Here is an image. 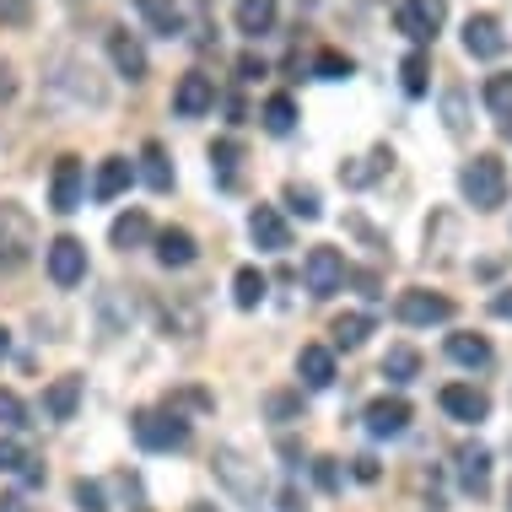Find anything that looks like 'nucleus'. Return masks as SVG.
Returning <instances> with one entry per match:
<instances>
[{"label":"nucleus","instance_id":"obj_44","mask_svg":"<svg viewBox=\"0 0 512 512\" xmlns=\"http://www.w3.org/2000/svg\"><path fill=\"white\" fill-rule=\"evenodd\" d=\"M281 512H308V507H302V496H297V486L281 491Z\"/></svg>","mask_w":512,"mask_h":512},{"label":"nucleus","instance_id":"obj_39","mask_svg":"<svg viewBox=\"0 0 512 512\" xmlns=\"http://www.w3.org/2000/svg\"><path fill=\"white\" fill-rule=\"evenodd\" d=\"M313 480H318L324 491H340V464H335V459H318V464H313Z\"/></svg>","mask_w":512,"mask_h":512},{"label":"nucleus","instance_id":"obj_47","mask_svg":"<svg viewBox=\"0 0 512 512\" xmlns=\"http://www.w3.org/2000/svg\"><path fill=\"white\" fill-rule=\"evenodd\" d=\"M189 512H221V507H211V502H195V507H189Z\"/></svg>","mask_w":512,"mask_h":512},{"label":"nucleus","instance_id":"obj_32","mask_svg":"<svg viewBox=\"0 0 512 512\" xmlns=\"http://www.w3.org/2000/svg\"><path fill=\"white\" fill-rule=\"evenodd\" d=\"M389 162H394V157H389V146H378V151H372V157L362 162V168H345L340 178H345V184H356V189H362V184H372V178H378L383 168H389Z\"/></svg>","mask_w":512,"mask_h":512},{"label":"nucleus","instance_id":"obj_15","mask_svg":"<svg viewBox=\"0 0 512 512\" xmlns=\"http://www.w3.org/2000/svg\"><path fill=\"white\" fill-rule=\"evenodd\" d=\"M157 259L168 270H189L200 259V243H195V232H184V227H162L157 232Z\"/></svg>","mask_w":512,"mask_h":512},{"label":"nucleus","instance_id":"obj_42","mask_svg":"<svg viewBox=\"0 0 512 512\" xmlns=\"http://www.w3.org/2000/svg\"><path fill=\"white\" fill-rule=\"evenodd\" d=\"M491 313H496V318H507V324H512V286H507V292H496V297H491Z\"/></svg>","mask_w":512,"mask_h":512},{"label":"nucleus","instance_id":"obj_22","mask_svg":"<svg viewBox=\"0 0 512 512\" xmlns=\"http://www.w3.org/2000/svg\"><path fill=\"white\" fill-rule=\"evenodd\" d=\"M146 238H151L146 211H124V216H114V227H108V243L114 248H141Z\"/></svg>","mask_w":512,"mask_h":512},{"label":"nucleus","instance_id":"obj_23","mask_svg":"<svg viewBox=\"0 0 512 512\" xmlns=\"http://www.w3.org/2000/svg\"><path fill=\"white\" fill-rule=\"evenodd\" d=\"M135 17H141L146 27H157L162 38H178V33H184V11H178V6H162V0H141V6H135Z\"/></svg>","mask_w":512,"mask_h":512},{"label":"nucleus","instance_id":"obj_40","mask_svg":"<svg viewBox=\"0 0 512 512\" xmlns=\"http://www.w3.org/2000/svg\"><path fill=\"white\" fill-rule=\"evenodd\" d=\"M464 124H469V119H464V98H459V92H448V130L464 135Z\"/></svg>","mask_w":512,"mask_h":512},{"label":"nucleus","instance_id":"obj_38","mask_svg":"<svg viewBox=\"0 0 512 512\" xmlns=\"http://www.w3.org/2000/svg\"><path fill=\"white\" fill-rule=\"evenodd\" d=\"M238 157H243L238 141H216V146H211V162H216V168L227 173V178H232V168H238Z\"/></svg>","mask_w":512,"mask_h":512},{"label":"nucleus","instance_id":"obj_45","mask_svg":"<svg viewBox=\"0 0 512 512\" xmlns=\"http://www.w3.org/2000/svg\"><path fill=\"white\" fill-rule=\"evenodd\" d=\"M356 480H367V486H372V480H378V459H356Z\"/></svg>","mask_w":512,"mask_h":512},{"label":"nucleus","instance_id":"obj_29","mask_svg":"<svg viewBox=\"0 0 512 512\" xmlns=\"http://www.w3.org/2000/svg\"><path fill=\"white\" fill-rule=\"evenodd\" d=\"M259 119H265V130H270V135H292V124H297V103L286 98V92H275Z\"/></svg>","mask_w":512,"mask_h":512},{"label":"nucleus","instance_id":"obj_41","mask_svg":"<svg viewBox=\"0 0 512 512\" xmlns=\"http://www.w3.org/2000/svg\"><path fill=\"white\" fill-rule=\"evenodd\" d=\"M270 415H275V421H286V415H297V399H292V394H270Z\"/></svg>","mask_w":512,"mask_h":512},{"label":"nucleus","instance_id":"obj_36","mask_svg":"<svg viewBox=\"0 0 512 512\" xmlns=\"http://www.w3.org/2000/svg\"><path fill=\"white\" fill-rule=\"evenodd\" d=\"M313 71L324 76V81H340V76H351V60H345V54H335V49H324L313 60Z\"/></svg>","mask_w":512,"mask_h":512},{"label":"nucleus","instance_id":"obj_12","mask_svg":"<svg viewBox=\"0 0 512 512\" xmlns=\"http://www.w3.org/2000/svg\"><path fill=\"white\" fill-rule=\"evenodd\" d=\"M248 238L265 248V254H286V248H292V227L281 221L275 205H254V216H248Z\"/></svg>","mask_w":512,"mask_h":512},{"label":"nucleus","instance_id":"obj_7","mask_svg":"<svg viewBox=\"0 0 512 512\" xmlns=\"http://www.w3.org/2000/svg\"><path fill=\"white\" fill-rule=\"evenodd\" d=\"M81 189H87V178H81V157H60L49 173V211L71 216L81 205Z\"/></svg>","mask_w":512,"mask_h":512},{"label":"nucleus","instance_id":"obj_9","mask_svg":"<svg viewBox=\"0 0 512 512\" xmlns=\"http://www.w3.org/2000/svg\"><path fill=\"white\" fill-rule=\"evenodd\" d=\"M442 17H448V11H442V6H426V0H405V6H394V27L410 38V44H432Z\"/></svg>","mask_w":512,"mask_h":512},{"label":"nucleus","instance_id":"obj_35","mask_svg":"<svg viewBox=\"0 0 512 512\" xmlns=\"http://www.w3.org/2000/svg\"><path fill=\"white\" fill-rule=\"evenodd\" d=\"M22 464H27V448L17 437H0V475H22Z\"/></svg>","mask_w":512,"mask_h":512},{"label":"nucleus","instance_id":"obj_10","mask_svg":"<svg viewBox=\"0 0 512 512\" xmlns=\"http://www.w3.org/2000/svg\"><path fill=\"white\" fill-rule=\"evenodd\" d=\"M211 108H216V81L211 76L195 71L173 87V114L178 119H200V114H211Z\"/></svg>","mask_w":512,"mask_h":512},{"label":"nucleus","instance_id":"obj_25","mask_svg":"<svg viewBox=\"0 0 512 512\" xmlns=\"http://www.w3.org/2000/svg\"><path fill=\"white\" fill-rule=\"evenodd\" d=\"M329 335H335L340 351H356V345L372 335V313H340L335 324H329Z\"/></svg>","mask_w":512,"mask_h":512},{"label":"nucleus","instance_id":"obj_19","mask_svg":"<svg viewBox=\"0 0 512 512\" xmlns=\"http://www.w3.org/2000/svg\"><path fill=\"white\" fill-rule=\"evenodd\" d=\"M135 173L146 178L151 195H168V189H173V162H168V151H162L157 141L141 146V168H135Z\"/></svg>","mask_w":512,"mask_h":512},{"label":"nucleus","instance_id":"obj_1","mask_svg":"<svg viewBox=\"0 0 512 512\" xmlns=\"http://www.w3.org/2000/svg\"><path fill=\"white\" fill-rule=\"evenodd\" d=\"M459 195L475 205V211H496V205L507 200V168L491 157V151H480L475 162L459 168Z\"/></svg>","mask_w":512,"mask_h":512},{"label":"nucleus","instance_id":"obj_24","mask_svg":"<svg viewBox=\"0 0 512 512\" xmlns=\"http://www.w3.org/2000/svg\"><path fill=\"white\" fill-rule=\"evenodd\" d=\"M232 22H238L248 38H265L275 27V6H270V0H243V6L232 11Z\"/></svg>","mask_w":512,"mask_h":512},{"label":"nucleus","instance_id":"obj_26","mask_svg":"<svg viewBox=\"0 0 512 512\" xmlns=\"http://www.w3.org/2000/svg\"><path fill=\"white\" fill-rule=\"evenodd\" d=\"M448 356H453L459 367H491L486 335H448Z\"/></svg>","mask_w":512,"mask_h":512},{"label":"nucleus","instance_id":"obj_17","mask_svg":"<svg viewBox=\"0 0 512 512\" xmlns=\"http://www.w3.org/2000/svg\"><path fill=\"white\" fill-rule=\"evenodd\" d=\"M410 426V405L405 399H372L367 405V432L372 437H399Z\"/></svg>","mask_w":512,"mask_h":512},{"label":"nucleus","instance_id":"obj_18","mask_svg":"<svg viewBox=\"0 0 512 512\" xmlns=\"http://www.w3.org/2000/svg\"><path fill=\"white\" fill-rule=\"evenodd\" d=\"M108 60H114L119 76L146 81V49L135 44V33H108Z\"/></svg>","mask_w":512,"mask_h":512},{"label":"nucleus","instance_id":"obj_37","mask_svg":"<svg viewBox=\"0 0 512 512\" xmlns=\"http://www.w3.org/2000/svg\"><path fill=\"white\" fill-rule=\"evenodd\" d=\"M76 507H81V512H108L98 480H76Z\"/></svg>","mask_w":512,"mask_h":512},{"label":"nucleus","instance_id":"obj_46","mask_svg":"<svg viewBox=\"0 0 512 512\" xmlns=\"http://www.w3.org/2000/svg\"><path fill=\"white\" fill-rule=\"evenodd\" d=\"M6 356H11V335L0 329V362H6Z\"/></svg>","mask_w":512,"mask_h":512},{"label":"nucleus","instance_id":"obj_28","mask_svg":"<svg viewBox=\"0 0 512 512\" xmlns=\"http://www.w3.org/2000/svg\"><path fill=\"white\" fill-rule=\"evenodd\" d=\"M415 372H421V351H415V345H394V351L383 356V378L389 383H415Z\"/></svg>","mask_w":512,"mask_h":512},{"label":"nucleus","instance_id":"obj_3","mask_svg":"<svg viewBox=\"0 0 512 512\" xmlns=\"http://www.w3.org/2000/svg\"><path fill=\"white\" fill-rule=\"evenodd\" d=\"M130 426H135V442L146 453H178L189 442V421L178 410H141Z\"/></svg>","mask_w":512,"mask_h":512},{"label":"nucleus","instance_id":"obj_16","mask_svg":"<svg viewBox=\"0 0 512 512\" xmlns=\"http://www.w3.org/2000/svg\"><path fill=\"white\" fill-rule=\"evenodd\" d=\"M297 378L308 383L313 394L329 389V383H335V351H329V345H302L297 351Z\"/></svg>","mask_w":512,"mask_h":512},{"label":"nucleus","instance_id":"obj_13","mask_svg":"<svg viewBox=\"0 0 512 512\" xmlns=\"http://www.w3.org/2000/svg\"><path fill=\"white\" fill-rule=\"evenodd\" d=\"M464 49L475 54V60H502L507 54V33L496 17H469L464 22Z\"/></svg>","mask_w":512,"mask_h":512},{"label":"nucleus","instance_id":"obj_14","mask_svg":"<svg viewBox=\"0 0 512 512\" xmlns=\"http://www.w3.org/2000/svg\"><path fill=\"white\" fill-rule=\"evenodd\" d=\"M453 469H459V491L464 496H486L491 491V453L486 448H459V459H453Z\"/></svg>","mask_w":512,"mask_h":512},{"label":"nucleus","instance_id":"obj_8","mask_svg":"<svg viewBox=\"0 0 512 512\" xmlns=\"http://www.w3.org/2000/svg\"><path fill=\"white\" fill-rule=\"evenodd\" d=\"M44 259H49V281L54 286H76L81 275H87V243L81 238H54L44 248Z\"/></svg>","mask_w":512,"mask_h":512},{"label":"nucleus","instance_id":"obj_6","mask_svg":"<svg viewBox=\"0 0 512 512\" xmlns=\"http://www.w3.org/2000/svg\"><path fill=\"white\" fill-rule=\"evenodd\" d=\"M302 275H308V292L313 297H335L345 286V254H340V248H308Z\"/></svg>","mask_w":512,"mask_h":512},{"label":"nucleus","instance_id":"obj_33","mask_svg":"<svg viewBox=\"0 0 512 512\" xmlns=\"http://www.w3.org/2000/svg\"><path fill=\"white\" fill-rule=\"evenodd\" d=\"M286 205H292V211H297L302 221H318V216H324V205H318V195H313V189H302V184L286 189Z\"/></svg>","mask_w":512,"mask_h":512},{"label":"nucleus","instance_id":"obj_43","mask_svg":"<svg viewBox=\"0 0 512 512\" xmlns=\"http://www.w3.org/2000/svg\"><path fill=\"white\" fill-rule=\"evenodd\" d=\"M0 22H33V11H27V6H0Z\"/></svg>","mask_w":512,"mask_h":512},{"label":"nucleus","instance_id":"obj_21","mask_svg":"<svg viewBox=\"0 0 512 512\" xmlns=\"http://www.w3.org/2000/svg\"><path fill=\"white\" fill-rule=\"evenodd\" d=\"M76 405H81V378H54L44 394V415L49 421H71Z\"/></svg>","mask_w":512,"mask_h":512},{"label":"nucleus","instance_id":"obj_34","mask_svg":"<svg viewBox=\"0 0 512 512\" xmlns=\"http://www.w3.org/2000/svg\"><path fill=\"white\" fill-rule=\"evenodd\" d=\"M0 426H6V432H17V426H27V405L11 389H0Z\"/></svg>","mask_w":512,"mask_h":512},{"label":"nucleus","instance_id":"obj_30","mask_svg":"<svg viewBox=\"0 0 512 512\" xmlns=\"http://www.w3.org/2000/svg\"><path fill=\"white\" fill-rule=\"evenodd\" d=\"M480 98H486V108H491V114L512 119V71L491 76V81H486V92H480Z\"/></svg>","mask_w":512,"mask_h":512},{"label":"nucleus","instance_id":"obj_11","mask_svg":"<svg viewBox=\"0 0 512 512\" xmlns=\"http://www.w3.org/2000/svg\"><path fill=\"white\" fill-rule=\"evenodd\" d=\"M442 399V410L453 415V421H464V426H480L491 415V399L475 389V383H448V389L437 394Z\"/></svg>","mask_w":512,"mask_h":512},{"label":"nucleus","instance_id":"obj_31","mask_svg":"<svg viewBox=\"0 0 512 512\" xmlns=\"http://www.w3.org/2000/svg\"><path fill=\"white\" fill-rule=\"evenodd\" d=\"M399 81H405L410 98H426V87H432V81H426V54H421V49L405 54V65H399Z\"/></svg>","mask_w":512,"mask_h":512},{"label":"nucleus","instance_id":"obj_5","mask_svg":"<svg viewBox=\"0 0 512 512\" xmlns=\"http://www.w3.org/2000/svg\"><path fill=\"white\" fill-rule=\"evenodd\" d=\"M394 313H399V324H410V329H432V324H448V318H453V302L415 286V292H399Z\"/></svg>","mask_w":512,"mask_h":512},{"label":"nucleus","instance_id":"obj_2","mask_svg":"<svg viewBox=\"0 0 512 512\" xmlns=\"http://www.w3.org/2000/svg\"><path fill=\"white\" fill-rule=\"evenodd\" d=\"M38 248V232H33V216L22 211V205L0 200V270H17L33 259Z\"/></svg>","mask_w":512,"mask_h":512},{"label":"nucleus","instance_id":"obj_27","mask_svg":"<svg viewBox=\"0 0 512 512\" xmlns=\"http://www.w3.org/2000/svg\"><path fill=\"white\" fill-rule=\"evenodd\" d=\"M265 292H270V281H265L254 265H243L238 275H232V302H238V308H259V302H265Z\"/></svg>","mask_w":512,"mask_h":512},{"label":"nucleus","instance_id":"obj_4","mask_svg":"<svg viewBox=\"0 0 512 512\" xmlns=\"http://www.w3.org/2000/svg\"><path fill=\"white\" fill-rule=\"evenodd\" d=\"M216 475L227 480V491L238 496L243 507L259 512V502H265V475H259V464H248L238 448H216Z\"/></svg>","mask_w":512,"mask_h":512},{"label":"nucleus","instance_id":"obj_48","mask_svg":"<svg viewBox=\"0 0 512 512\" xmlns=\"http://www.w3.org/2000/svg\"><path fill=\"white\" fill-rule=\"evenodd\" d=\"M507 512H512V486H507Z\"/></svg>","mask_w":512,"mask_h":512},{"label":"nucleus","instance_id":"obj_49","mask_svg":"<svg viewBox=\"0 0 512 512\" xmlns=\"http://www.w3.org/2000/svg\"><path fill=\"white\" fill-rule=\"evenodd\" d=\"M507 141H512V124H507Z\"/></svg>","mask_w":512,"mask_h":512},{"label":"nucleus","instance_id":"obj_20","mask_svg":"<svg viewBox=\"0 0 512 512\" xmlns=\"http://www.w3.org/2000/svg\"><path fill=\"white\" fill-rule=\"evenodd\" d=\"M130 178H135V162L130 157H108L103 168H98V178H92V195H98V200H119L124 189H130Z\"/></svg>","mask_w":512,"mask_h":512}]
</instances>
